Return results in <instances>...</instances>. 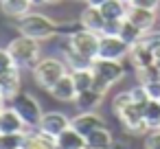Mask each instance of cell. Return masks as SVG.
Here are the masks:
<instances>
[{"label": "cell", "mask_w": 160, "mask_h": 149, "mask_svg": "<svg viewBox=\"0 0 160 149\" xmlns=\"http://www.w3.org/2000/svg\"><path fill=\"white\" fill-rule=\"evenodd\" d=\"M112 112L116 114L118 123L123 125V129L132 136H140V134H147V125L142 121V107L136 105L129 97V90L125 92H118L112 101Z\"/></svg>", "instance_id": "cell-1"}, {"label": "cell", "mask_w": 160, "mask_h": 149, "mask_svg": "<svg viewBox=\"0 0 160 149\" xmlns=\"http://www.w3.org/2000/svg\"><path fill=\"white\" fill-rule=\"evenodd\" d=\"M16 29L20 35H27V37H33L38 42H44V40H51L57 35V24L53 18H48L46 13H40V11H29L27 16L18 18L16 22Z\"/></svg>", "instance_id": "cell-2"}, {"label": "cell", "mask_w": 160, "mask_h": 149, "mask_svg": "<svg viewBox=\"0 0 160 149\" xmlns=\"http://www.w3.org/2000/svg\"><path fill=\"white\" fill-rule=\"evenodd\" d=\"M7 51L11 53L13 64H16L20 70H22V68L33 70V66L42 59V57H40V55H42L40 42L33 40V37H27V35H18V37H13V40L9 42Z\"/></svg>", "instance_id": "cell-3"}, {"label": "cell", "mask_w": 160, "mask_h": 149, "mask_svg": "<svg viewBox=\"0 0 160 149\" xmlns=\"http://www.w3.org/2000/svg\"><path fill=\"white\" fill-rule=\"evenodd\" d=\"M33 81L40 86V88H44V90H51L66 72H70L68 70V66H66V62L64 59H57V57H42L35 66H33Z\"/></svg>", "instance_id": "cell-4"}, {"label": "cell", "mask_w": 160, "mask_h": 149, "mask_svg": "<svg viewBox=\"0 0 160 149\" xmlns=\"http://www.w3.org/2000/svg\"><path fill=\"white\" fill-rule=\"evenodd\" d=\"M11 107L20 114V118L24 121L27 129H38V125H40V121H42V116H44V112H42L40 101H38L33 94H29V92H18V94L11 99Z\"/></svg>", "instance_id": "cell-5"}, {"label": "cell", "mask_w": 160, "mask_h": 149, "mask_svg": "<svg viewBox=\"0 0 160 149\" xmlns=\"http://www.w3.org/2000/svg\"><path fill=\"white\" fill-rule=\"evenodd\" d=\"M68 40H70V46L75 53L83 55L86 59H97V53H99V33H92L88 29H77L72 33H68Z\"/></svg>", "instance_id": "cell-6"}, {"label": "cell", "mask_w": 160, "mask_h": 149, "mask_svg": "<svg viewBox=\"0 0 160 149\" xmlns=\"http://www.w3.org/2000/svg\"><path fill=\"white\" fill-rule=\"evenodd\" d=\"M129 48L132 46L123 37H118V35H105L103 33V35H99V53H97V57L123 62V59H127Z\"/></svg>", "instance_id": "cell-7"}, {"label": "cell", "mask_w": 160, "mask_h": 149, "mask_svg": "<svg viewBox=\"0 0 160 149\" xmlns=\"http://www.w3.org/2000/svg\"><path fill=\"white\" fill-rule=\"evenodd\" d=\"M92 72H94V77L99 81H103V83H108L112 88L114 83H118L125 77V66H123V62H116V59H101V57H97L92 62Z\"/></svg>", "instance_id": "cell-8"}, {"label": "cell", "mask_w": 160, "mask_h": 149, "mask_svg": "<svg viewBox=\"0 0 160 149\" xmlns=\"http://www.w3.org/2000/svg\"><path fill=\"white\" fill-rule=\"evenodd\" d=\"M70 127V118L66 116V114H62V112H46L44 116H42V121H40V125H38V129L42 132V134H46V136H51V138H57L64 129H68Z\"/></svg>", "instance_id": "cell-9"}, {"label": "cell", "mask_w": 160, "mask_h": 149, "mask_svg": "<svg viewBox=\"0 0 160 149\" xmlns=\"http://www.w3.org/2000/svg\"><path fill=\"white\" fill-rule=\"evenodd\" d=\"M70 127L77 129L81 136H88L90 132L99 129V127H105V121L101 114H97L94 110L92 112H79L75 118H70Z\"/></svg>", "instance_id": "cell-10"}, {"label": "cell", "mask_w": 160, "mask_h": 149, "mask_svg": "<svg viewBox=\"0 0 160 149\" xmlns=\"http://www.w3.org/2000/svg\"><path fill=\"white\" fill-rule=\"evenodd\" d=\"M129 22H134L142 33H149L153 31V27L158 24V13L151 11V9H140V7H127V16H125Z\"/></svg>", "instance_id": "cell-11"}, {"label": "cell", "mask_w": 160, "mask_h": 149, "mask_svg": "<svg viewBox=\"0 0 160 149\" xmlns=\"http://www.w3.org/2000/svg\"><path fill=\"white\" fill-rule=\"evenodd\" d=\"M24 132H27L24 121L11 105H7L0 112V134H24Z\"/></svg>", "instance_id": "cell-12"}, {"label": "cell", "mask_w": 160, "mask_h": 149, "mask_svg": "<svg viewBox=\"0 0 160 149\" xmlns=\"http://www.w3.org/2000/svg\"><path fill=\"white\" fill-rule=\"evenodd\" d=\"M79 27L101 35V33H103V27H105V18H103L101 9H99V7L86 5V9L79 13Z\"/></svg>", "instance_id": "cell-13"}, {"label": "cell", "mask_w": 160, "mask_h": 149, "mask_svg": "<svg viewBox=\"0 0 160 149\" xmlns=\"http://www.w3.org/2000/svg\"><path fill=\"white\" fill-rule=\"evenodd\" d=\"M51 97L55 101H62V103H75V97H77V88H75V81L70 77V72H66L51 90Z\"/></svg>", "instance_id": "cell-14"}, {"label": "cell", "mask_w": 160, "mask_h": 149, "mask_svg": "<svg viewBox=\"0 0 160 149\" xmlns=\"http://www.w3.org/2000/svg\"><path fill=\"white\" fill-rule=\"evenodd\" d=\"M127 59H129V64L134 66V70H136V68H145V66H151V64H153V51H151V46H149L145 40H140L138 44H134V46L129 48Z\"/></svg>", "instance_id": "cell-15"}, {"label": "cell", "mask_w": 160, "mask_h": 149, "mask_svg": "<svg viewBox=\"0 0 160 149\" xmlns=\"http://www.w3.org/2000/svg\"><path fill=\"white\" fill-rule=\"evenodd\" d=\"M20 83H22V77H20V68H11L7 72L0 75V92L7 101H11L18 92H20Z\"/></svg>", "instance_id": "cell-16"}, {"label": "cell", "mask_w": 160, "mask_h": 149, "mask_svg": "<svg viewBox=\"0 0 160 149\" xmlns=\"http://www.w3.org/2000/svg\"><path fill=\"white\" fill-rule=\"evenodd\" d=\"M114 136L108 127H99L86 136V149H112Z\"/></svg>", "instance_id": "cell-17"}, {"label": "cell", "mask_w": 160, "mask_h": 149, "mask_svg": "<svg viewBox=\"0 0 160 149\" xmlns=\"http://www.w3.org/2000/svg\"><path fill=\"white\" fill-rule=\"evenodd\" d=\"M103 97H105V94L97 92L94 88L83 90V92H77V97H75V107L81 110V112H92V110H97V107L101 105Z\"/></svg>", "instance_id": "cell-18"}, {"label": "cell", "mask_w": 160, "mask_h": 149, "mask_svg": "<svg viewBox=\"0 0 160 149\" xmlns=\"http://www.w3.org/2000/svg\"><path fill=\"white\" fill-rule=\"evenodd\" d=\"M31 9H33L31 0H2V2H0V11L7 18H13V20L27 16Z\"/></svg>", "instance_id": "cell-19"}, {"label": "cell", "mask_w": 160, "mask_h": 149, "mask_svg": "<svg viewBox=\"0 0 160 149\" xmlns=\"http://www.w3.org/2000/svg\"><path fill=\"white\" fill-rule=\"evenodd\" d=\"M55 142H57V147H62V149H86V136H81L77 129H72V127H68V129H64L57 138H55Z\"/></svg>", "instance_id": "cell-20"}, {"label": "cell", "mask_w": 160, "mask_h": 149, "mask_svg": "<svg viewBox=\"0 0 160 149\" xmlns=\"http://www.w3.org/2000/svg\"><path fill=\"white\" fill-rule=\"evenodd\" d=\"M127 2H123V0H105V2L99 7L103 18L105 20H123L127 16Z\"/></svg>", "instance_id": "cell-21"}, {"label": "cell", "mask_w": 160, "mask_h": 149, "mask_svg": "<svg viewBox=\"0 0 160 149\" xmlns=\"http://www.w3.org/2000/svg\"><path fill=\"white\" fill-rule=\"evenodd\" d=\"M118 37H123L129 46H134V44H138V42L145 37V33H142L134 22H129L127 18H123V20H121V27H118Z\"/></svg>", "instance_id": "cell-22"}, {"label": "cell", "mask_w": 160, "mask_h": 149, "mask_svg": "<svg viewBox=\"0 0 160 149\" xmlns=\"http://www.w3.org/2000/svg\"><path fill=\"white\" fill-rule=\"evenodd\" d=\"M142 121L147 129H160V101L149 99L147 105L142 107Z\"/></svg>", "instance_id": "cell-23"}, {"label": "cell", "mask_w": 160, "mask_h": 149, "mask_svg": "<svg viewBox=\"0 0 160 149\" xmlns=\"http://www.w3.org/2000/svg\"><path fill=\"white\" fill-rule=\"evenodd\" d=\"M70 77H72V81H75V88H77V92H83V90H90V88H92V81H94L92 66H90V68L70 70Z\"/></svg>", "instance_id": "cell-24"}, {"label": "cell", "mask_w": 160, "mask_h": 149, "mask_svg": "<svg viewBox=\"0 0 160 149\" xmlns=\"http://www.w3.org/2000/svg\"><path fill=\"white\" fill-rule=\"evenodd\" d=\"M24 134H0V149H20Z\"/></svg>", "instance_id": "cell-25"}, {"label": "cell", "mask_w": 160, "mask_h": 149, "mask_svg": "<svg viewBox=\"0 0 160 149\" xmlns=\"http://www.w3.org/2000/svg\"><path fill=\"white\" fill-rule=\"evenodd\" d=\"M158 77H160V72H158L156 64L145 66V68H136V79H138V83H149V81H153V79H158Z\"/></svg>", "instance_id": "cell-26"}, {"label": "cell", "mask_w": 160, "mask_h": 149, "mask_svg": "<svg viewBox=\"0 0 160 149\" xmlns=\"http://www.w3.org/2000/svg\"><path fill=\"white\" fill-rule=\"evenodd\" d=\"M129 97H132V101H134L136 105H140V107H145V105H147V101H149V94H147V90H145V86H142V83H138V86L129 88Z\"/></svg>", "instance_id": "cell-27"}, {"label": "cell", "mask_w": 160, "mask_h": 149, "mask_svg": "<svg viewBox=\"0 0 160 149\" xmlns=\"http://www.w3.org/2000/svg\"><path fill=\"white\" fill-rule=\"evenodd\" d=\"M145 149H160V129H149L145 134Z\"/></svg>", "instance_id": "cell-28"}, {"label": "cell", "mask_w": 160, "mask_h": 149, "mask_svg": "<svg viewBox=\"0 0 160 149\" xmlns=\"http://www.w3.org/2000/svg\"><path fill=\"white\" fill-rule=\"evenodd\" d=\"M11 68H16L11 53H9L7 48H0V75H2V72H7V70H11Z\"/></svg>", "instance_id": "cell-29"}, {"label": "cell", "mask_w": 160, "mask_h": 149, "mask_svg": "<svg viewBox=\"0 0 160 149\" xmlns=\"http://www.w3.org/2000/svg\"><path fill=\"white\" fill-rule=\"evenodd\" d=\"M142 86H145V90H147L149 99L160 101V77H158V79H153V81H149V83H142Z\"/></svg>", "instance_id": "cell-30"}, {"label": "cell", "mask_w": 160, "mask_h": 149, "mask_svg": "<svg viewBox=\"0 0 160 149\" xmlns=\"http://www.w3.org/2000/svg\"><path fill=\"white\" fill-rule=\"evenodd\" d=\"M132 7H140V9H151V11H158L160 7V0H129Z\"/></svg>", "instance_id": "cell-31"}, {"label": "cell", "mask_w": 160, "mask_h": 149, "mask_svg": "<svg viewBox=\"0 0 160 149\" xmlns=\"http://www.w3.org/2000/svg\"><path fill=\"white\" fill-rule=\"evenodd\" d=\"M153 64H156V68H158V72H160V46L153 51Z\"/></svg>", "instance_id": "cell-32"}, {"label": "cell", "mask_w": 160, "mask_h": 149, "mask_svg": "<svg viewBox=\"0 0 160 149\" xmlns=\"http://www.w3.org/2000/svg\"><path fill=\"white\" fill-rule=\"evenodd\" d=\"M83 2H86V5H90V7H101L105 0H83Z\"/></svg>", "instance_id": "cell-33"}, {"label": "cell", "mask_w": 160, "mask_h": 149, "mask_svg": "<svg viewBox=\"0 0 160 149\" xmlns=\"http://www.w3.org/2000/svg\"><path fill=\"white\" fill-rule=\"evenodd\" d=\"M33 7H42V5H48V0H31Z\"/></svg>", "instance_id": "cell-34"}, {"label": "cell", "mask_w": 160, "mask_h": 149, "mask_svg": "<svg viewBox=\"0 0 160 149\" xmlns=\"http://www.w3.org/2000/svg\"><path fill=\"white\" fill-rule=\"evenodd\" d=\"M5 107H7V99L2 97V92H0V112H2Z\"/></svg>", "instance_id": "cell-35"}, {"label": "cell", "mask_w": 160, "mask_h": 149, "mask_svg": "<svg viewBox=\"0 0 160 149\" xmlns=\"http://www.w3.org/2000/svg\"><path fill=\"white\" fill-rule=\"evenodd\" d=\"M156 13H158V24H160V7H158V11H156Z\"/></svg>", "instance_id": "cell-36"}, {"label": "cell", "mask_w": 160, "mask_h": 149, "mask_svg": "<svg viewBox=\"0 0 160 149\" xmlns=\"http://www.w3.org/2000/svg\"><path fill=\"white\" fill-rule=\"evenodd\" d=\"M123 2H127V5H129V0H123Z\"/></svg>", "instance_id": "cell-37"}, {"label": "cell", "mask_w": 160, "mask_h": 149, "mask_svg": "<svg viewBox=\"0 0 160 149\" xmlns=\"http://www.w3.org/2000/svg\"><path fill=\"white\" fill-rule=\"evenodd\" d=\"M20 149H24V147H20Z\"/></svg>", "instance_id": "cell-38"}, {"label": "cell", "mask_w": 160, "mask_h": 149, "mask_svg": "<svg viewBox=\"0 0 160 149\" xmlns=\"http://www.w3.org/2000/svg\"><path fill=\"white\" fill-rule=\"evenodd\" d=\"M0 2H2V0H0Z\"/></svg>", "instance_id": "cell-39"}]
</instances>
